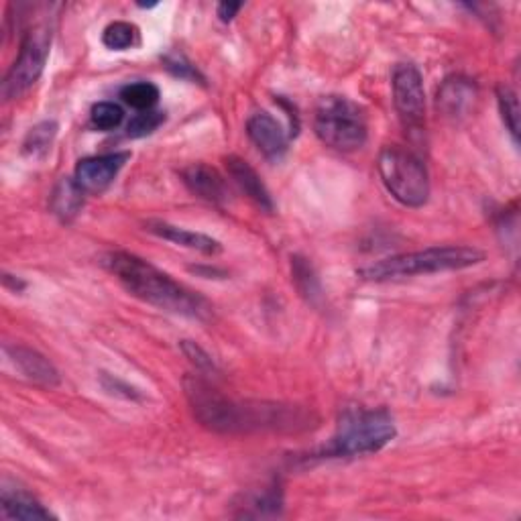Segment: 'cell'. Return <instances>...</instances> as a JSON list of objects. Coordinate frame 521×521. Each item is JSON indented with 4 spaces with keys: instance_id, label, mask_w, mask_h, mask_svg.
<instances>
[{
    "instance_id": "obj_1",
    "label": "cell",
    "mask_w": 521,
    "mask_h": 521,
    "mask_svg": "<svg viewBox=\"0 0 521 521\" xmlns=\"http://www.w3.org/2000/svg\"><path fill=\"white\" fill-rule=\"evenodd\" d=\"M184 391L196 420L218 434L296 432L306 430L312 422L308 412L294 405L230 399L200 375H188Z\"/></svg>"
},
{
    "instance_id": "obj_2",
    "label": "cell",
    "mask_w": 521,
    "mask_h": 521,
    "mask_svg": "<svg viewBox=\"0 0 521 521\" xmlns=\"http://www.w3.org/2000/svg\"><path fill=\"white\" fill-rule=\"evenodd\" d=\"M100 265L117 277L129 294L159 310L194 320H208L212 316V306L206 298L133 253L110 251L100 257Z\"/></svg>"
},
{
    "instance_id": "obj_3",
    "label": "cell",
    "mask_w": 521,
    "mask_h": 521,
    "mask_svg": "<svg viewBox=\"0 0 521 521\" xmlns=\"http://www.w3.org/2000/svg\"><path fill=\"white\" fill-rule=\"evenodd\" d=\"M485 261V253L475 247L450 245L430 247L416 253H403L381 259L369 267L359 269V275L369 281H389L414 275H432L442 271H458Z\"/></svg>"
},
{
    "instance_id": "obj_4",
    "label": "cell",
    "mask_w": 521,
    "mask_h": 521,
    "mask_svg": "<svg viewBox=\"0 0 521 521\" xmlns=\"http://www.w3.org/2000/svg\"><path fill=\"white\" fill-rule=\"evenodd\" d=\"M397 430L385 410H346L336 436L322 448V458H351L385 448Z\"/></svg>"
},
{
    "instance_id": "obj_5",
    "label": "cell",
    "mask_w": 521,
    "mask_h": 521,
    "mask_svg": "<svg viewBox=\"0 0 521 521\" xmlns=\"http://www.w3.org/2000/svg\"><path fill=\"white\" fill-rule=\"evenodd\" d=\"M314 131L324 145L344 153L361 149L369 135L363 108L344 96H326L320 100Z\"/></svg>"
},
{
    "instance_id": "obj_6",
    "label": "cell",
    "mask_w": 521,
    "mask_h": 521,
    "mask_svg": "<svg viewBox=\"0 0 521 521\" xmlns=\"http://www.w3.org/2000/svg\"><path fill=\"white\" fill-rule=\"evenodd\" d=\"M377 169L387 192L403 206L422 208L430 198L426 165L401 147H385L379 153Z\"/></svg>"
},
{
    "instance_id": "obj_7",
    "label": "cell",
    "mask_w": 521,
    "mask_h": 521,
    "mask_svg": "<svg viewBox=\"0 0 521 521\" xmlns=\"http://www.w3.org/2000/svg\"><path fill=\"white\" fill-rule=\"evenodd\" d=\"M49 45H51V31L47 27H35L25 35L17 60L3 82L5 100H15L35 86V82L43 74L49 55Z\"/></svg>"
},
{
    "instance_id": "obj_8",
    "label": "cell",
    "mask_w": 521,
    "mask_h": 521,
    "mask_svg": "<svg viewBox=\"0 0 521 521\" xmlns=\"http://www.w3.org/2000/svg\"><path fill=\"white\" fill-rule=\"evenodd\" d=\"M393 104L401 121L408 127H420L426 114V92L424 80L416 66L399 64L393 70Z\"/></svg>"
},
{
    "instance_id": "obj_9",
    "label": "cell",
    "mask_w": 521,
    "mask_h": 521,
    "mask_svg": "<svg viewBox=\"0 0 521 521\" xmlns=\"http://www.w3.org/2000/svg\"><path fill=\"white\" fill-rule=\"evenodd\" d=\"M131 159V153H108L98 157H86L76 165V182L84 192L100 194L104 192L114 180H117L119 171Z\"/></svg>"
},
{
    "instance_id": "obj_10",
    "label": "cell",
    "mask_w": 521,
    "mask_h": 521,
    "mask_svg": "<svg viewBox=\"0 0 521 521\" xmlns=\"http://www.w3.org/2000/svg\"><path fill=\"white\" fill-rule=\"evenodd\" d=\"M182 182L186 184V188L210 202V204H226L228 202V184L226 180L220 176V171L206 165V163H192L182 171Z\"/></svg>"
},
{
    "instance_id": "obj_11",
    "label": "cell",
    "mask_w": 521,
    "mask_h": 521,
    "mask_svg": "<svg viewBox=\"0 0 521 521\" xmlns=\"http://www.w3.org/2000/svg\"><path fill=\"white\" fill-rule=\"evenodd\" d=\"M247 135L253 145L271 161H277L287 151V135L269 112H257L247 123Z\"/></svg>"
},
{
    "instance_id": "obj_12",
    "label": "cell",
    "mask_w": 521,
    "mask_h": 521,
    "mask_svg": "<svg viewBox=\"0 0 521 521\" xmlns=\"http://www.w3.org/2000/svg\"><path fill=\"white\" fill-rule=\"evenodd\" d=\"M145 230H147V233L163 239V241L198 251L202 255H218L222 251V245L216 239L202 235V233H194V230H188V228H182V226H176V224L163 222V220L145 222Z\"/></svg>"
},
{
    "instance_id": "obj_13",
    "label": "cell",
    "mask_w": 521,
    "mask_h": 521,
    "mask_svg": "<svg viewBox=\"0 0 521 521\" xmlns=\"http://www.w3.org/2000/svg\"><path fill=\"white\" fill-rule=\"evenodd\" d=\"M5 351L27 379H31L39 385H45V387L60 385V381H62L60 371H57L53 367V363L47 357H43L41 353L29 349V346H21V344H7Z\"/></svg>"
},
{
    "instance_id": "obj_14",
    "label": "cell",
    "mask_w": 521,
    "mask_h": 521,
    "mask_svg": "<svg viewBox=\"0 0 521 521\" xmlns=\"http://www.w3.org/2000/svg\"><path fill=\"white\" fill-rule=\"evenodd\" d=\"M224 165H226L228 176L233 178V182L241 188L243 194L249 196V200H253L261 210L273 212L275 206H273V200H271L267 186L263 184L259 173L245 159H241L237 155H228L224 159Z\"/></svg>"
},
{
    "instance_id": "obj_15",
    "label": "cell",
    "mask_w": 521,
    "mask_h": 521,
    "mask_svg": "<svg viewBox=\"0 0 521 521\" xmlns=\"http://www.w3.org/2000/svg\"><path fill=\"white\" fill-rule=\"evenodd\" d=\"M0 509L7 519H53V513L23 489L5 487L0 493Z\"/></svg>"
},
{
    "instance_id": "obj_16",
    "label": "cell",
    "mask_w": 521,
    "mask_h": 521,
    "mask_svg": "<svg viewBox=\"0 0 521 521\" xmlns=\"http://www.w3.org/2000/svg\"><path fill=\"white\" fill-rule=\"evenodd\" d=\"M475 96V86L469 84V80L450 78L438 90V106L450 117H458V114H465L471 108Z\"/></svg>"
},
{
    "instance_id": "obj_17",
    "label": "cell",
    "mask_w": 521,
    "mask_h": 521,
    "mask_svg": "<svg viewBox=\"0 0 521 521\" xmlns=\"http://www.w3.org/2000/svg\"><path fill=\"white\" fill-rule=\"evenodd\" d=\"M84 190L72 178H62L51 194V210L64 222L74 220L84 208Z\"/></svg>"
},
{
    "instance_id": "obj_18",
    "label": "cell",
    "mask_w": 521,
    "mask_h": 521,
    "mask_svg": "<svg viewBox=\"0 0 521 521\" xmlns=\"http://www.w3.org/2000/svg\"><path fill=\"white\" fill-rule=\"evenodd\" d=\"M292 275H294V281L300 289V294L308 302L316 304V300L322 296V287H320V281H318L316 271L310 265V261L304 259V257H294L292 259Z\"/></svg>"
},
{
    "instance_id": "obj_19",
    "label": "cell",
    "mask_w": 521,
    "mask_h": 521,
    "mask_svg": "<svg viewBox=\"0 0 521 521\" xmlns=\"http://www.w3.org/2000/svg\"><path fill=\"white\" fill-rule=\"evenodd\" d=\"M102 43L108 49H114V51L131 49L139 43V29L133 23H127V21L110 23L102 33Z\"/></svg>"
},
{
    "instance_id": "obj_20",
    "label": "cell",
    "mask_w": 521,
    "mask_h": 521,
    "mask_svg": "<svg viewBox=\"0 0 521 521\" xmlns=\"http://www.w3.org/2000/svg\"><path fill=\"white\" fill-rule=\"evenodd\" d=\"M159 88L151 82H135V84H127L121 90V98L125 104L133 106L139 112L145 110H153V106L159 102Z\"/></svg>"
},
{
    "instance_id": "obj_21",
    "label": "cell",
    "mask_w": 521,
    "mask_h": 521,
    "mask_svg": "<svg viewBox=\"0 0 521 521\" xmlns=\"http://www.w3.org/2000/svg\"><path fill=\"white\" fill-rule=\"evenodd\" d=\"M57 135V123L55 121H43L39 125H35L25 141H23V151L29 157H41L51 149V143Z\"/></svg>"
},
{
    "instance_id": "obj_22",
    "label": "cell",
    "mask_w": 521,
    "mask_h": 521,
    "mask_svg": "<svg viewBox=\"0 0 521 521\" xmlns=\"http://www.w3.org/2000/svg\"><path fill=\"white\" fill-rule=\"evenodd\" d=\"M497 100H499V110H501L503 123L509 131V135L513 137V141L517 143V139H519V100H517V94L509 86H499L497 88Z\"/></svg>"
},
{
    "instance_id": "obj_23",
    "label": "cell",
    "mask_w": 521,
    "mask_h": 521,
    "mask_svg": "<svg viewBox=\"0 0 521 521\" xmlns=\"http://www.w3.org/2000/svg\"><path fill=\"white\" fill-rule=\"evenodd\" d=\"M90 119L98 131H114L121 127L125 119V110L114 102H98L92 106Z\"/></svg>"
},
{
    "instance_id": "obj_24",
    "label": "cell",
    "mask_w": 521,
    "mask_h": 521,
    "mask_svg": "<svg viewBox=\"0 0 521 521\" xmlns=\"http://www.w3.org/2000/svg\"><path fill=\"white\" fill-rule=\"evenodd\" d=\"M165 123V114L159 110H145L135 114V117L127 125V135L131 139H141L151 133H155Z\"/></svg>"
},
{
    "instance_id": "obj_25",
    "label": "cell",
    "mask_w": 521,
    "mask_h": 521,
    "mask_svg": "<svg viewBox=\"0 0 521 521\" xmlns=\"http://www.w3.org/2000/svg\"><path fill=\"white\" fill-rule=\"evenodd\" d=\"M182 353L190 359V363L198 369V371H202V373H212V371H216V365H214V361H212V357L202 349V346H198L196 342H192V340H182Z\"/></svg>"
},
{
    "instance_id": "obj_26",
    "label": "cell",
    "mask_w": 521,
    "mask_h": 521,
    "mask_svg": "<svg viewBox=\"0 0 521 521\" xmlns=\"http://www.w3.org/2000/svg\"><path fill=\"white\" fill-rule=\"evenodd\" d=\"M163 64H165V68H167L173 76H178V78H182V80H192V82L202 80L200 74H198V70L186 60L184 55H178V53L165 55V57H163Z\"/></svg>"
},
{
    "instance_id": "obj_27",
    "label": "cell",
    "mask_w": 521,
    "mask_h": 521,
    "mask_svg": "<svg viewBox=\"0 0 521 521\" xmlns=\"http://www.w3.org/2000/svg\"><path fill=\"white\" fill-rule=\"evenodd\" d=\"M102 383H104L106 391H110V393L123 395L125 399H139V393H137L133 387H129V385H125L123 381H119V379H112V377L104 375V377H102Z\"/></svg>"
},
{
    "instance_id": "obj_28",
    "label": "cell",
    "mask_w": 521,
    "mask_h": 521,
    "mask_svg": "<svg viewBox=\"0 0 521 521\" xmlns=\"http://www.w3.org/2000/svg\"><path fill=\"white\" fill-rule=\"evenodd\" d=\"M241 9H243L241 3H220V5H218V17H220L222 23H230V21H233V19L237 17V13H239Z\"/></svg>"
}]
</instances>
